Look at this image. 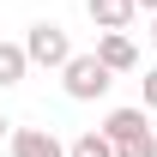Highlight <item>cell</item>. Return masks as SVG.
I'll return each instance as SVG.
<instances>
[{
    "mask_svg": "<svg viewBox=\"0 0 157 157\" xmlns=\"http://www.w3.org/2000/svg\"><path fill=\"white\" fill-rule=\"evenodd\" d=\"M12 157H67V145H60L48 127H12Z\"/></svg>",
    "mask_w": 157,
    "mask_h": 157,
    "instance_id": "5b68a950",
    "label": "cell"
},
{
    "mask_svg": "<svg viewBox=\"0 0 157 157\" xmlns=\"http://www.w3.org/2000/svg\"><path fill=\"white\" fill-rule=\"evenodd\" d=\"M139 85H145V103H139V109H145V115H157V67H145V78H139Z\"/></svg>",
    "mask_w": 157,
    "mask_h": 157,
    "instance_id": "30bf717a",
    "label": "cell"
},
{
    "mask_svg": "<svg viewBox=\"0 0 157 157\" xmlns=\"http://www.w3.org/2000/svg\"><path fill=\"white\" fill-rule=\"evenodd\" d=\"M0 139H12V121H6V115H0Z\"/></svg>",
    "mask_w": 157,
    "mask_h": 157,
    "instance_id": "7c38bea8",
    "label": "cell"
},
{
    "mask_svg": "<svg viewBox=\"0 0 157 157\" xmlns=\"http://www.w3.org/2000/svg\"><path fill=\"white\" fill-rule=\"evenodd\" d=\"M73 55H78V48H73V36H67V24L36 18L30 30H24V60H30V67H48V73H60Z\"/></svg>",
    "mask_w": 157,
    "mask_h": 157,
    "instance_id": "6da1fadb",
    "label": "cell"
},
{
    "mask_svg": "<svg viewBox=\"0 0 157 157\" xmlns=\"http://www.w3.org/2000/svg\"><path fill=\"white\" fill-rule=\"evenodd\" d=\"M91 55H97L109 73H139V48H133V36H121V30H103Z\"/></svg>",
    "mask_w": 157,
    "mask_h": 157,
    "instance_id": "277c9868",
    "label": "cell"
},
{
    "mask_svg": "<svg viewBox=\"0 0 157 157\" xmlns=\"http://www.w3.org/2000/svg\"><path fill=\"white\" fill-rule=\"evenodd\" d=\"M67 157H115V145H109V139L91 127V133H78L73 145H67Z\"/></svg>",
    "mask_w": 157,
    "mask_h": 157,
    "instance_id": "ba28073f",
    "label": "cell"
},
{
    "mask_svg": "<svg viewBox=\"0 0 157 157\" xmlns=\"http://www.w3.org/2000/svg\"><path fill=\"white\" fill-rule=\"evenodd\" d=\"M97 133L109 139V145H133V139H151L157 127H151V115H145V109H109Z\"/></svg>",
    "mask_w": 157,
    "mask_h": 157,
    "instance_id": "3957f363",
    "label": "cell"
},
{
    "mask_svg": "<svg viewBox=\"0 0 157 157\" xmlns=\"http://www.w3.org/2000/svg\"><path fill=\"white\" fill-rule=\"evenodd\" d=\"M133 6H139V12H151V18H157V0H133Z\"/></svg>",
    "mask_w": 157,
    "mask_h": 157,
    "instance_id": "8fae6325",
    "label": "cell"
},
{
    "mask_svg": "<svg viewBox=\"0 0 157 157\" xmlns=\"http://www.w3.org/2000/svg\"><path fill=\"white\" fill-rule=\"evenodd\" d=\"M151 48H157V18H151Z\"/></svg>",
    "mask_w": 157,
    "mask_h": 157,
    "instance_id": "4fadbf2b",
    "label": "cell"
},
{
    "mask_svg": "<svg viewBox=\"0 0 157 157\" xmlns=\"http://www.w3.org/2000/svg\"><path fill=\"white\" fill-rule=\"evenodd\" d=\"M115 157H157V133L151 139H133V145H115Z\"/></svg>",
    "mask_w": 157,
    "mask_h": 157,
    "instance_id": "9c48e42d",
    "label": "cell"
},
{
    "mask_svg": "<svg viewBox=\"0 0 157 157\" xmlns=\"http://www.w3.org/2000/svg\"><path fill=\"white\" fill-rule=\"evenodd\" d=\"M109 85H115V73H109L97 55H73L67 67H60V91H67L73 103H97V97H109Z\"/></svg>",
    "mask_w": 157,
    "mask_h": 157,
    "instance_id": "7a4b0ae2",
    "label": "cell"
},
{
    "mask_svg": "<svg viewBox=\"0 0 157 157\" xmlns=\"http://www.w3.org/2000/svg\"><path fill=\"white\" fill-rule=\"evenodd\" d=\"M85 12H91V24H97V36L103 30H121V36H127V24L139 18L133 0H85Z\"/></svg>",
    "mask_w": 157,
    "mask_h": 157,
    "instance_id": "8992f818",
    "label": "cell"
},
{
    "mask_svg": "<svg viewBox=\"0 0 157 157\" xmlns=\"http://www.w3.org/2000/svg\"><path fill=\"white\" fill-rule=\"evenodd\" d=\"M24 73H30V60H24V42H0V91L24 85Z\"/></svg>",
    "mask_w": 157,
    "mask_h": 157,
    "instance_id": "52a82bcc",
    "label": "cell"
}]
</instances>
